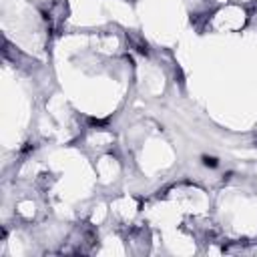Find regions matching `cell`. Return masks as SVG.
<instances>
[{
    "label": "cell",
    "instance_id": "cell-2",
    "mask_svg": "<svg viewBox=\"0 0 257 257\" xmlns=\"http://www.w3.org/2000/svg\"><path fill=\"white\" fill-rule=\"evenodd\" d=\"M90 124H94V126H100V124H106V120H100V118H90Z\"/></svg>",
    "mask_w": 257,
    "mask_h": 257
},
{
    "label": "cell",
    "instance_id": "cell-1",
    "mask_svg": "<svg viewBox=\"0 0 257 257\" xmlns=\"http://www.w3.org/2000/svg\"><path fill=\"white\" fill-rule=\"evenodd\" d=\"M203 165L205 167H217V159L215 157H203Z\"/></svg>",
    "mask_w": 257,
    "mask_h": 257
}]
</instances>
